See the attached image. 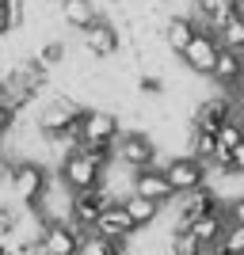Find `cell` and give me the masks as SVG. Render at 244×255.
I'll use <instances>...</instances> for the list:
<instances>
[{
    "mask_svg": "<svg viewBox=\"0 0 244 255\" xmlns=\"http://www.w3.org/2000/svg\"><path fill=\"white\" fill-rule=\"evenodd\" d=\"M229 92H233V99H244V69H241V76L233 80V88H229Z\"/></svg>",
    "mask_w": 244,
    "mask_h": 255,
    "instance_id": "obj_33",
    "label": "cell"
},
{
    "mask_svg": "<svg viewBox=\"0 0 244 255\" xmlns=\"http://www.w3.org/2000/svg\"><path fill=\"white\" fill-rule=\"evenodd\" d=\"M122 202V198H111V191H103V187H96V191H84V194H73V225H76V233L84 236L92 233V225L99 221V213L107 210V206H115Z\"/></svg>",
    "mask_w": 244,
    "mask_h": 255,
    "instance_id": "obj_5",
    "label": "cell"
},
{
    "mask_svg": "<svg viewBox=\"0 0 244 255\" xmlns=\"http://www.w3.org/2000/svg\"><path fill=\"white\" fill-rule=\"evenodd\" d=\"M225 229H229V221H225V206L218 213H210V217H202V221H195L187 233L195 236V244L202 248V252L210 255L214 248H222V240H225Z\"/></svg>",
    "mask_w": 244,
    "mask_h": 255,
    "instance_id": "obj_14",
    "label": "cell"
},
{
    "mask_svg": "<svg viewBox=\"0 0 244 255\" xmlns=\"http://www.w3.org/2000/svg\"><path fill=\"white\" fill-rule=\"evenodd\" d=\"M233 118H237V126L244 129V99H233Z\"/></svg>",
    "mask_w": 244,
    "mask_h": 255,
    "instance_id": "obj_34",
    "label": "cell"
},
{
    "mask_svg": "<svg viewBox=\"0 0 244 255\" xmlns=\"http://www.w3.org/2000/svg\"><path fill=\"white\" fill-rule=\"evenodd\" d=\"M99 179H103V168H99L96 160H88L80 149H73V152H65V156H61V183L73 194L96 191Z\"/></svg>",
    "mask_w": 244,
    "mask_h": 255,
    "instance_id": "obj_1",
    "label": "cell"
},
{
    "mask_svg": "<svg viewBox=\"0 0 244 255\" xmlns=\"http://www.w3.org/2000/svg\"><path fill=\"white\" fill-rule=\"evenodd\" d=\"M84 50L92 53V57H115L118 53V31L111 27V23H92L84 31Z\"/></svg>",
    "mask_w": 244,
    "mask_h": 255,
    "instance_id": "obj_16",
    "label": "cell"
},
{
    "mask_svg": "<svg viewBox=\"0 0 244 255\" xmlns=\"http://www.w3.org/2000/svg\"><path fill=\"white\" fill-rule=\"evenodd\" d=\"M0 255H15V252H8V248H4V244H0Z\"/></svg>",
    "mask_w": 244,
    "mask_h": 255,
    "instance_id": "obj_36",
    "label": "cell"
},
{
    "mask_svg": "<svg viewBox=\"0 0 244 255\" xmlns=\"http://www.w3.org/2000/svg\"><path fill=\"white\" fill-rule=\"evenodd\" d=\"M233 118V99L222 96V99H202L195 107V118H191V129L195 133H218Z\"/></svg>",
    "mask_w": 244,
    "mask_h": 255,
    "instance_id": "obj_10",
    "label": "cell"
},
{
    "mask_svg": "<svg viewBox=\"0 0 244 255\" xmlns=\"http://www.w3.org/2000/svg\"><path fill=\"white\" fill-rule=\"evenodd\" d=\"M222 248H229V252L244 255V225H229V229H225V240H222Z\"/></svg>",
    "mask_w": 244,
    "mask_h": 255,
    "instance_id": "obj_26",
    "label": "cell"
},
{
    "mask_svg": "<svg viewBox=\"0 0 244 255\" xmlns=\"http://www.w3.org/2000/svg\"><path fill=\"white\" fill-rule=\"evenodd\" d=\"M218 210H222V202H218V194L206 191V187L183 194V198H180V217H176L180 229H176V233H187L195 221H202V217H210V213H218Z\"/></svg>",
    "mask_w": 244,
    "mask_h": 255,
    "instance_id": "obj_9",
    "label": "cell"
},
{
    "mask_svg": "<svg viewBox=\"0 0 244 255\" xmlns=\"http://www.w3.org/2000/svg\"><path fill=\"white\" fill-rule=\"evenodd\" d=\"M115 145L118 141V118L111 111H84V122H80V145Z\"/></svg>",
    "mask_w": 244,
    "mask_h": 255,
    "instance_id": "obj_12",
    "label": "cell"
},
{
    "mask_svg": "<svg viewBox=\"0 0 244 255\" xmlns=\"http://www.w3.org/2000/svg\"><path fill=\"white\" fill-rule=\"evenodd\" d=\"M168 255H206V252L195 244L191 233H176V236L168 240Z\"/></svg>",
    "mask_w": 244,
    "mask_h": 255,
    "instance_id": "obj_24",
    "label": "cell"
},
{
    "mask_svg": "<svg viewBox=\"0 0 244 255\" xmlns=\"http://www.w3.org/2000/svg\"><path fill=\"white\" fill-rule=\"evenodd\" d=\"M191 156L199 160L202 168H210L214 160H218V137H214V133H195L191 129Z\"/></svg>",
    "mask_w": 244,
    "mask_h": 255,
    "instance_id": "obj_21",
    "label": "cell"
},
{
    "mask_svg": "<svg viewBox=\"0 0 244 255\" xmlns=\"http://www.w3.org/2000/svg\"><path fill=\"white\" fill-rule=\"evenodd\" d=\"M92 233H96V236H103V240H111V244H118V248H122V240H130V236L138 233V225L130 221V213L122 210V202H115V206H107V210L99 213V221L92 225Z\"/></svg>",
    "mask_w": 244,
    "mask_h": 255,
    "instance_id": "obj_8",
    "label": "cell"
},
{
    "mask_svg": "<svg viewBox=\"0 0 244 255\" xmlns=\"http://www.w3.org/2000/svg\"><path fill=\"white\" fill-rule=\"evenodd\" d=\"M8 179H11V191L19 194L23 202H31V206H38L46 198V168L38 164V160H15L8 168Z\"/></svg>",
    "mask_w": 244,
    "mask_h": 255,
    "instance_id": "obj_2",
    "label": "cell"
},
{
    "mask_svg": "<svg viewBox=\"0 0 244 255\" xmlns=\"http://www.w3.org/2000/svg\"><path fill=\"white\" fill-rule=\"evenodd\" d=\"M214 137H218V156H233V152L241 149V141H244V129L237 126V118H229Z\"/></svg>",
    "mask_w": 244,
    "mask_h": 255,
    "instance_id": "obj_22",
    "label": "cell"
},
{
    "mask_svg": "<svg viewBox=\"0 0 244 255\" xmlns=\"http://www.w3.org/2000/svg\"><path fill=\"white\" fill-rule=\"evenodd\" d=\"M115 252H118V244H111V240H103V236H96V233H84L76 255H115Z\"/></svg>",
    "mask_w": 244,
    "mask_h": 255,
    "instance_id": "obj_23",
    "label": "cell"
},
{
    "mask_svg": "<svg viewBox=\"0 0 244 255\" xmlns=\"http://www.w3.org/2000/svg\"><path fill=\"white\" fill-rule=\"evenodd\" d=\"M199 11L206 19V31L222 34L233 19H241V0H199Z\"/></svg>",
    "mask_w": 244,
    "mask_h": 255,
    "instance_id": "obj_15",
    "label": "cell"
},
{
    "mask_svg": "<svg viewBox=\"0 0 244 255\" xmlns=\"http://www.w3.org/2000/svg\"><path fill=\"white\" fill-rule=\"evenodd\" d=\"M11 126H15V107H11L8 99H0V137H4Z\"/></svg>",
    "mask_w": 244,
    "mask_h": 255,
    "instance_id": "obj_28",
    "label": "cell"
},
{
    "mask_svg": "<svg viewBox=\"0 0 244 255\" xmlns=\"http://www.w3.org/2000/svg\"><path fill=\"white\" fill-rule=\"evenodd\" d=\"M164 179H168V187L176 191V198L180 194H191V191H202L206 187V168H202L199 160L187 152V156H172L164 160Z\"/></svg>",
    "mask_w": 244,
    "mask_h": 255,
    "instance_id": "obj_3",
    "label": "cell"
},
{
    "mask_svg": "<svg viewBox=\"0 0 244 255\" xmlns=\"http://www.w3.org/2000/svg\"><path fill=\"white\" fill-rule=\"evenodd\" d=\"M61 19L69 27L88 31L92 23H99V8H96V0H61Z\"/></svg>",
    "mask_w": 244,
    "mask_h": 255,
    "instance_id": "obj_18",
    "label": "cell"
},
{
    "mask_svg": "<svg viewBox=\"0 0 244 255\" xmlns=\"http://www.w3.org/2000/svg\"><path fill=\"white\" fill-rule=\"evenodd\" d=\"M38 252L42 255H76L80 252V233L73 221H46L38 236Z\"/></svg>",
    "mask_w": 244,
    "mask_h": 255,
    "instance_id": "obj_7",
    "label": "cell"
},
{
    "mask_svg": "<svg viewBox=\"0 0 244 255\" xmlns=\"http://www.w3.org/2000/svg\"><path fill=\"white\" fill-rule=\"evenodd\" d=\"M115 255H126V252H122V248H118V252H115Z\"/></svg>",
    "mask_w": 244,
    "mask_h": 255,
    "instance_id": "obj_37",
    "label": "cell"
},
{
    "mask_svg": "<svg viewBox=\"0 0 244 255\" xmlns=\"http://www.w3.org/2000/svg\"><path fill=\"white\" fill-rule=\"evenodd\" d=\"M122 210L130 213V221L138 225V229H145V225H153L160 217V206L141 198V194H126V198H122Z\"/></svg>",
    "mask_w": 244,
    "mask_h": 255,
    "instance_id": "obj_20",
    "label": "cell"
},
{
    "mask_svg": "<svg viewBox=\"0 0 244 255\" xmlns=\"http://www.w3.org/2000/svg\"><path fill=\"white\" fill-rule=\"evenodd\" d=\"M233 168H237V171H241V175H244V141H241V149L233 152Z\"/></svg>",
    "mask_w": 244,
    "mask_h": 255,
    "instance_id": "obj_35",
    "label": "cell"
},
{
    "mask_svg": "<svg viewBox=\"0 0 244 255\" xmlns=\"http://www.w3.org/2000/svg\"><path fill=\"white\" fill-rule=\"evenodd\" d=\"M80 107H73L69 99H57V103H50V111L42 115V122H38V129H42V137L46 141H61L65 137V129L73 126V122H80Z\"/></svg>",
    "mask_w": 244,
    "mask_h": 255,
    "instance_id": "obj_13",
    "label": "cell"
},
{
    "mask_svg": "<svg viewBox=\"0 0 244 255\" xmlns=\"http://www.w3.org/2000/svg\"><path fill=\"white\" fill-rule=\"evenodd\" d=\"M15 233V213L8 206H0V236H11Z\"/></svg>",
    "mask_w": 244,
    "mask_h": 255,
    "instance_id": "obj_31",
    "label": "cell"
},
{
    "mask_svg": "<svg viewBox=\"0 0 244 255\" xmlns=\"http://www.w3.org/2000/svg\"><path fill=\"white\" fill-rule=\"evenodd\" d=\"M8 19H11V31H15V27H23V19H27L23 0H8Z\"/></svg>",
    "mask_w": 244,
    "mask_h": 255,
    "instance_id": "obj_30",
    "label": "cell"
},
{
    "mask_svg": "<svg viewBox=\"0 0 244 255\" xmlns=\"http://www.w3.org/2000/svg\"><path fill=\"white\" fill-rule=\"evenodd\" d=\"M218 50H222L218 34L206 31V27H199V34L191 38V46H187L180 57H183V65H187L191 73H199V76H214V61H218Z\"/></svg>",
    "mask_w": 244,
    "mask_h": 255,
    "instance_id": "obj_6",
    "label": "cell"
},
{
    "mask_svg": "<svg viewBox=\"0 0 244 255\" xmlns=\"http://www.w3.org/2000/svg\"><path fill=\"white\" fill-rule=\"evenodd\" d=\"M115 160H122L126 168L141 171V168H153V160H157V141L141 133V129H130L122 137L115 141Z\"/></svg>",
    "mask_w": 244,
    "mask_h": 255,
    "instance_id": "obj_4",
    "label": "cell"
},
{
    "mask_svg": "<svg viewBox=\"0 0 244 255\" xmlns=\"http://www.w3.org/2000/svg\"><path fill=\"white\" fill-rule=\"evenodd\" d=\"M11 31V19H8V0H0V34Z\"/></svg>",
    "mask_w": 244,
    "mask_h": 255,
    "instance_id": "obj_32",
    "label": "cell"
},
{
    "mask_svg": "<svg viewBox=\"0 0 244 255\" xmlns=\"http://www.w3.org/2000/svg\"><path fill=\"white\" fill-rule=\"evenodd\" d=\"M225 221L229 225H244V198H233L225 206Z\"/></svg>",
    "mask_w": 244,
    "mask_h": 255,
    "instance_id": "obj_29",
    "label": "cell"
},
{
    "mask_svg": "<svg viewBox=\"0 0 244 255\" xmlns=\"http://www.w3.org/2000/svg\"><path fill=\"white\" fill-rule=\"evenodd\" d=\"M241 69H244V53L222 46V50H218V61H214V80L225 84V88H233V80L241 76Z\"/></svg>",
    "mask_w": 244,
    "mask_h": 255,
    "instance_id": "obj_19",
    "label": "cell"
},
{
    "mask_svg": "<svg viewBox=\"0 0 244 255\" xmlns=\"http://www.w3.org/2000/svg\"><path fill=\"white\" fill-rule=\"evenodd\" d=\"M138 88L145 92V96H160V92H164V80H160L157 73H145V76L138 80Z\"/></svg>",
    "mask_w": 244,
    "mask_h": 255,
    "instance_id": "obj_27",
    "label": "cell"
},
{
    "mask_svg": "<svg viewBox=\"0 0 244 255\" xmlns=\"http://www.w3.org/2000/svg\"><path fill=\"white\" fill-rule=\"evenodd\" d=\"M0 92H4V80H0Z\"/></svg>",
    "mask_w": 244,
    "mask_h": 255,
    "instance_id": "obj_38",
    "label": "cell"
},
{
    "mask_svg": "<svg viewBox=\"0 0 244 255\" xmlns=\"http://www.w3.org/2000/svg\"><path fill=\"white\" fill-rule=\"evenodd\" d=\"M195 34H199V23L183 19V15H172V19L164 23V46H168L172 53H183L187 46H191Z\"/></svg>",
    "mask_w": 244,
    "mask_h": 255,
    "instance_id": "obj_17",
    "label": "cell"
},
{
    "mask_svg": "<svg viewBox=\"0 0 244 255\" xmlns=\"http://www.w3.org/2000/svg\"><path fill=\"white\" fill-rule=\"evenodd\" d=\"M130 194H141V198H149V202H157V206H164V202H172V198H176V191L168 187V179H164V171H160L157 164H153V168L134 171Z\"/></svg>",
    "mask_w": 244,
    "mask_h": 255,
    "instance_id": "obj_11",
    "label": "cell"
},
{
    "mask_svg": "<svg viewBox=\"0 0 244 255\" xmlns=\"http://www.w3.org/2000/svg\"><path fill=\"white\" fill-rule=\"evenodd\" d=\"M38 61H42L46 69H50V65H61V61H65V42H57V38H50V42L42 46V57H38Z\"/></svg>",
    "mask_w": 244,
    "mask_h": 255,
    "instance_id": "obj_25",
    "label": "cell"
}]
</instances>
